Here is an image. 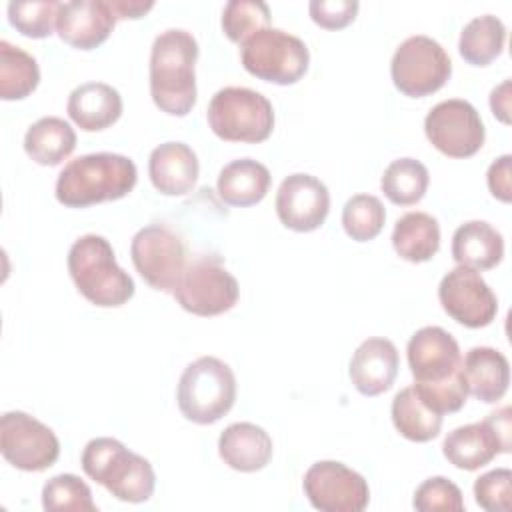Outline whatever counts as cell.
<instances>
[{"label":"cell","instance_id":"8fae6325","mask_svg":"<svg viewBox=\"0 0 512 512\" xmlns=\"http://www.w3.org/2000/svg\"><path fill=\"white\" fill-rule=\"evenodd\" d=\"M512 448V410L502 406L482 422H472L448 432L442 444L444 458L460 470H478L498 454Z\"/></svg>","mask_w":512,"mask_h":512},{"label":"cell","instance_id":"5bb4252c","mask_svg":"<svg viewBox=\"0 0 512 512\" xmlns=\"http://www.w3.org/2000/svg\"><path fill=\"white\" fill-rule=\"evenodd\" d=\"M424 132L430 144L450 158L474 156L486 138L478 110L462 98L438 102L424 118Z\"/></svg>","mask_w":512,"mask_h":512},{"label":"cell","instance_id":"9c48e42d","mask_svg":"<svg viewBox=\"0 0 512 512\" xmlns=\"http://www.w3.org/2000/svg\"><path fill=\"white\" fill-rule=\"evenodd\" d=\"M176 302L196 316H218L238 302V280L216 254H202L186 264L176 288Z\"/></svg>","mask_w":512,"mask_h":512},{"label":"cell","instance_id":"603a6c76","mask_svg":"<svg viewBox=\"0 0 512 512\" xmlns=\"http://www.w3.org/2000/svg\"><path fill=\"white\" fill-rule=\"evenodd\" d=\"M462 374L468 394L486 404L498 402L510 384L508 358L490 346H474L462 358Z\"/></svg>","mask_w":512,"mask_h":512},{"label":"cell","instance_id":"9a60e30c","mask_svg":"<svg viewBox=\"0 0 512 512\" xmlns=\"http://www.w3.org/2000/svg\"><path fill=\"white\" fill-rule=\"evenodd\" d=\"M306 498L322 512H362L370 502V488L362 474L336 460L314 462L302 480Z\"/></svg>","mask_w":512,"mask_h":512},{"label":"cell","instance_id":"83f0119b","mask_svg":"<svg viewBox=\"0 0 512 512\" xmlns=\"http://www.w3.org/2000/svg\"><path fill=\"white\" fill-rule=\"evenodd\" d=\"M392 422L396 430L412 442H428L440 434L442 414L432 410L414 386L402 388L392 400Z\"/></svg>","mask_w":512,"mask_h":512},{"label":"cell","instance_id":"74e56055","mask_svg":"<svg viewBox=\"0 0 512 512\" xmlns=\"http://www.w3.org/2000/svg\"><path fill=\"white\" fill-rule=\"evenodd\" d=\"M358 8V0H312L308 4L310 18L326 30L348 26L356 18Z\"/></svg>","mask_w":512,"mask_h":512},{"label":"cell","instance_id":"ab89813d","mask_svg":"<svg viewBox=\"0 0 512 512\" xmlns=\"http://www.w3.org/2000/svg\"><path fill=\"white\" fill-rule=\"evenodd\" d=\"M490 110L500 122L510 124V80H504L502 84L492 88Z\"/></svg>","mask_w":512,"mask_h":512},{"label":"cell","instance_id":"7c38bea8","mask_svg":"<svg viewBox=\"0 0 512 512\" xmlns=\"http://www.w3.org/2000/svg\"><path fill=\"white\" fill-rule=\"evenodd\" d=\"M130 258L144 282L160 292L172 294L186 270L184 240L166 224L140 228L132 236Z\"/></svg>","mask_w":512,"mask_h":512},{"label":"cell","instance_id":"6da1fadb","mask_svg":"<svg viewBox=\"0 0 512 512\" xmlns=\"http://www.w3.org/2000/svg\"><path fill=\"white\" fill-rule=\"evenodd\" d=\"M408 366L420 398L438 414L458 412L468 388L462 374V354L456 338L440 326L416 330L406 346Z\"/></svg>","mask_w":512,"mask_h":512},{"label":"cell","instance_id":"4316f807","mask_svg":"<svg viewBox=\"0 0 512 512\" xmlns=\"http://www.w3.org/2000/svg\"><path fill=\"white\" fill-rule=\"evenodd\" d=\"M396 254L408 262H428L440 248V224L428 212H406L392 230Z\"/></svg>","mask_w":512,"mask_h":512},{"label":"cell","instance_id":"30bf717a","mask_svg":"<svg viewBox=\"0 0 512 512\" xmlns=\"http://www.w3.org/2000/svg\"><path fill=\"white\" fill-rule=\"evenodd\" d=\"M450 74V56L440 42L426 34H414L400 42L390 62L394 86L410 98H424L440 90L450 80Z\"/></svg>","mask_w":512,"mask_h":512},{"label":"cell","instance_id":"f546056e","mask_svg":"<svg viewBox=\"0 0 512 512\" xmlns=\"http://www.w3.org/2000/svg\"><path fill=\"white\" fill-rule=\"evenodd\" d=\"M40 68L32 54L8 40H0V98L22 100L36 90Z\"/></svg>","mask_w":512,"mask_h":512},{"label":"cell","instance_id":"1f68e13d","mask_svg":"<svg viewBox=\"0 0 512 512\" xmlns=\"http://www.w3.org/2000/svg\"><path fill=\"white\" fill-rule=\"evenodd\" d=\"M42 508L46 512H96L90 486L76 474L52 476L42 488Z\"/></svg>","mask_w":512,"mask_h":512},{"label":"cell","instance_id":"d590c367","mask_svg":"<svg viewBox=\"0 0 512 512\" xmlns=\"http://www.w3.org/2000/svg\"><path fill=\"white\" fill-rule=\"evenodd\" d=\"M412 506L420 512H462V490L444 476H432L416 488Z\"/></svg>","mask_w":512,"mask_h":512},{"label":"cell","instance_id":"60d3db41","mask_svg":"<svg viewBox=\"0 0 512 512\" xmlns=\"http://www.w3.org/2000/svg\"><path fill=\"white\" fill-rule=\"evenodd\" d=\"M112 8L120 18H142L148 10L154 8L152 0H110Z\"/></svg>","mask_w":512,"mask_h":512},{"label":"cell","instance_id":"ac0fdd59","mask_svg":"<svg viewBox=\"0 0 512 512\" xmlns=\"http://www.w3.org/2000/svg\"><path fill=\"white\" fill-rule=\"evenodd\" d=\"M116 20L118 16L110 0L60 2L56 32L72 48L92 50L110 36Z\"/></svg>","mask_w":512,"mask_h":512},{"label":"cell","instance_id":"d6a6232c","mask_svg":"<svg viewBox=\"0 0 512 512\" xmlns=\"http://www.w3.org/2000/svg\"><path fill=\"white\" fill-rule=\"evenodd\" d=\"M386 222V210L380 198L372 194H354L342 208L344 232L356 240L366 242L376 238Z\"/></svg>","mask_w":512,"mask_h":512},{"label":"cell","instance_id":"f35d334b","mask_svg":"<svg viewBox=\"0 0 512 512\" xmlns=\"http://www.w3.org/2000/svg\"><path fill=\"white\" fill-rule=\"evenodd\" d=\"M512 156L510 154H502L500 158H496L486 172V182H488V190L492 192L494 198L502 200V202H510L512 200Z\"/></svg>","mask_w":512,"mask_h":512},{"label":"cell","instance_id":"4dcf8cb0","mask_svg":"<svg viewBox=\"0 0 512 512\" xmlns=\"http://www.w3.org/2000/svg\"><path fill=\"white\" fill-rule=\"evenodd\" d=\"M428 184V168L416 158L392 160L380 178L384 196L398 206H412L420 202L428 190Z\"/></svg>","mask_w":512,"mask_h":512},{"label":"cell","instance_id":"4fadbf2b","mask_svg":"<svg viewBox=\"0 0 512 512\" xmlns=\"http://www.w3.org/2000/svg\"><path fill=\"white\" fill-rule=\"evenodd\" d=\"M0 452L8 464L24 472H42L60 456L58 436L38 418L12 410L0 418Z\"/></svg>","mask_w":512,"mask_h":512},{"label":"cell","instance_id":"3957f363","mask_svg":"<svg viewBox=\"0 0 512 512\" xmlns=\"http://www.w3.org/2000/svg\"><path fill=\"white\" fill-rule=\"evenodd\" d=\"M136 164L114 152H92L70 160L56 178V200L68 208L124 198L136 186Z\"/></svg>","mask_w":512,"mask_h":512},{"label":"cell","instance_id":"cb8c5ba5","mask_svg":"<svg viewBox=\"0 0 512 512\" xmlns=\"http://www.w3.org/2000/svg\"><path fill=\"white\" fill-rule=\"evenodd\" d=\"M504 256L502 234L484 220L460 224L452 236V258L460 266L474 270H490Z\"/></svg>","mask_w":512,"mask_h":512},{"label":"cell","instance_id":"7402d4cb","mask_svg":"<svg viewBox=\"0 0 512 512\" xmlns=\"http://www.w3.org/2000/svg\"><path fill=\"white\" fill-rule=\"evenodd\" d=\"M66 112L78 128L98 132L120 118L122 96L106 82H84L70 92Z\"/></svg>","mask_w":512,"mask_h":512},{"label":"cell","instance_id":"d4e9b609","mask_svg":"<svg viewBox=\"0 0 512 512\" xmlns=\"http://www.w3.org/2000/svg\"><path fill=\"white\" fill-rule=\"evenodd\" d=\"M270 170L252 158H236L228 162L216 180L220 198L230 206H252L258 204L270 188Z\"/></svg>","mask_w":512,"mask_h":512},{"label":"cell","instance_id":"8d00e7d4","mask_svg":"<svg viewBox=\"0 0 512 512\" xmlns=\"http://www.w3.org/2000/svg\"><path fill=\"white\" fill-rule=\"evenodd\" d=\"M474 498L476 504L484 510L498 512L510 510L512 504V470L510 468H496L474 482Z\"/></svg>","mask_w":512,"mask_h":512},{"label":"cell","instance_id":"e0dca14e","mask_svg":"<svg viewBox=\"0 0 512 512\" xmlns=\"http://www.w3.org/2000/svg\"><path fill=\"white\" fill-rule=\"evenodd\" d=\"M274 206L286 228L312 232L324 224L330 212V192L320 178L296 172L280 182Z\"/></svg>","mask_w":512,"mask_h":512},{"label":"cell","instance_id":"7a4b0ae2","mask_svg":"<svg viewBox=\"0 0 512 512\" xmlns=\"http://www.w3.org/2000/svg\"><path fill=\"white\" fill-rule=\"evenodd\" d=\"M198 42L192 32L168 28L150 48V96L170 116H186L196 104Z\"/></svg>","mask_w":512,"mask_h":512},{"label":"cell","instance_id":"44dd1931","mask_svg":"<svg viewBox=\"0 0 512 512\" xmlns=\"http://www.w3.org/2000/svg\"><path fill=\"white\" fill-rule=\"evenodd\" d=\"M270 434L252 422H234L218 438V454L232 470L258 472L272 460Z\"/></svg>","mask_w":512,"mask_h":512},{"label":"cell","instance_id":"836d02e7","mask_svg":"<svg viewBox=\"0 0 512 512\" xmlns=\"http://www.w3.org/2000/svg\"><path fill=\"white\" fill-rule=\"evenodd\" d=\"M220 24L228 40L242 44L258 30L270 26V8L262 0H230L222 10Z\"/></svg>","mask_w":512,"mask_h":512},{"label":"cell","instance_id":"484cf974","mask_svg":"<svg viewBox=\"0 0 512 512\" xmlns=\"http://www.w3.org/2000/svg\"><path fill=\"white\" fill-rule=\"evenodd\" d=\"M76 148L74 128L58 116H42L24 134L26 154L40 166H58Z\"/></svg>","mask_w":512,"mask_h":512},{"label":"cell","instance_id":"2e32d148","mask_svg":"<svg viewBox=\"0 0 512 512\" xmlns=\"http://www.w3.org/2000/svg\"><path fill=\"white\" fill-rule=\"evenodd\" d=\"M438 300L444 312L466 328H484L498 312L496 294L480 272L460 264L440 280Z\"/></svg>","mask_w":512,"mask_h":512},{"label":"cell","instance_id":"ffe728a7","mask_svg":"<svg viewBox=\"0 0 512 512\" xmlns=\"http://www.w3.org/2000/svg\"><path fill=\"white\" fill-rule=\"evenodd\" d=\"M196 152L184 142H164L150 152L148 174L152 186L166 196L188 194L198 180Z\"/></svg>","mask_w":512,"mask_h":512},{"label":"cell","instance_id":"5b68a950","mask_svg":"<svg viewBox=\"0 0 512 512\" xmlns=\"http://www.w3.org/2000/svg\"><path fill=\"white\" fill-rule=\"evenodd\" d=\"M80 464L90 480L102 484L122 502L140 504L154 494L156 474L152 464L116 438H92L82 450Z\"/></svg>","mask_w":512,"mask_h":512},{"label":"cell","instance_id":"f1b7e54d","mask_svg":"<svg viewBox=\"0 0 512 512\" xmlns=\"http://www.w3.org/2000/svg\"><path fill=\"white\" fill-rule=\"evenodd\" d=\"M504 42V22L494 14H482L464 24L458 38V52L472 66H488L500 56Z\"/></svg>","mask_w":512,"mask_h":512},{"label":"cell","instance_id":"e575fe53","mask_svg":"<svg viewBox=\"0 0 512 512\" xmlns=\"http://www.w3.org/2000/svg\"><path fill=\"white\" fill-rule=\"evenodd\" d=\"M60 2L38 0V2H8L10 24L28 38H46L56 26Z\"/></svg>","mask_w":512,"mask_h":512},{"label":"cell","instance_id":"d6986e66","mask_svg":"<svg viewBox=\"0 0 512 512\" xmlns=\"http://www.w3.org/2000/svg\"><path fill=\"white\" fill-rule=\"evenodd\" d=\"M400 358L392 340L366 338L352 354L350 380L362 396H378L392 388Z\"/></svg>","mask_w":512,"mask_h":512},{"label":"cell","instance_id":"52a82bcc","mask_svg":"<svg viewBox=\"0 0 512 512\" xmlns=\"http://www.w3.org/2000/svg\"><path fill=\"white\" fill-rule=\"evenodd\" d=\"M208 126L228 142L256 144L274 130V108L270 100L244 86L220 88L208 104Z\"/></svg>","mask_w":512,"mask_h":512},{"label":"cell","instance_id":"8992f818","mask_svg":"<svg viewBox=\"0 0 512 512\" xmlns=\"http://www.w3.org/2000/svg\"><path fill=\"white\" fill-rule=\"evenodd\" d=\"M236 400V376L216 356H200L180 374L176 402L182 416L194 424H214L230 412Z\"/></svg>","mask_w":512,"mask_h":512},{"label":"cell","instance_id":"ba28073f","mask_svg":"<svg viewBox=\"0 0 512 512\" xmlns=\"http://www.w3.org/2000/svg\"><path fill=\"white\" fill-rule=\"evenodd\" d=\"M240 60L252 76L288 86L306 74L310 52L298 36L268 26L240 44Z\"/></svg>","mask_w":512,"mask_h":512},{"label":"cell","instance_id":"277c9868","mask_svg":"<svg viewBox=\"0 0 512 512\" xmlns=\"http://www.w3.org/2000/svg\"><path fill=\"white\" fill-rule=\"evenodd\" d=\"M68 272L78 292L100 308H116L134 296V280L114 256L112 244L100 234H84L68 250Z\"/></svg>","mask_w":512,"mask_h":512}]
</instances>
